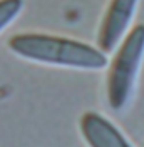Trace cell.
<instances>
[{"mask_svg": "<svg viewBox=\"0 0 144 147\" xmlns=\"http://www.w3.org/2000/svg\"><path fill=\"white\" fill-rule=\"evenodd\" d=\"M9 49L22 59L60 67L99 70L107 65V57L99 49L49 34H17L10 37Z\"/></svg>", "mask_w": 144, "mask_h": 147, "instance_id": "6da1fadb", "label": "cell"}, {"mask_svg": "<svg viewBox=\"0 0 144 147\" xmlns=\"http://www.w3.org/2000/svg\"><path fill=\"white\" fill-rule=\"evenodd\" d=\"M144 57V25H136L116 52L107 74V102L112 110H122L134 90Z\"/></svg>", "mask_w": 144, "mask_h": 147, "instance_id": "7a4b0ae2", "label": "cell"}, {"mask_svg": "<svg viewBox=\"0 0 144 147\" xmlns=\"http://www.w3.org/2000/svg\"><path fill=\"white\" fill-rule=\"evenodd\" d=\"M139 0H111L104 13L97 34V47L101 52H112L119 44V38L127 30Z\"/></svg>", "mask_w": 144, "mask_h": 147, "instance_id": "3957f363", "label": "cell"}, {"mask_svg": "<svg viewBox=\"0 0 144 147\" xmlns=\"http://www.w3.org/2000/svg\"><path fill=\"white\" fill-rule=\"evenodd\" d=\"M79 127L89 147H132L121 130L97 112H86Z\"/></svg>", "mask_w": 144, "mask_h": 147, "instance_id": "277c9868", "label": "cell"}, {"mask_svg": "<svg viewBox=\"0 0 144 147\" xmlns=\"http://www.w3.org/2000/svg\"><path fill=\"white\" fill-rule=\"evenodd\" d=\"M24 0H0V32L12 24V20L22 12Z\"/></svg>", "mask_w": 144, "mask_h": 147, "instance_id": "5b68a950", "label": "cell"}]
</instances>
